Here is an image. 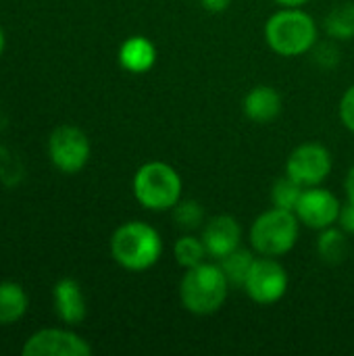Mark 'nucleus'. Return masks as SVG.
Segmentation results:
<instances>
[{"label":"nucleus","mask_w":354,"mask_h":356,"mask_svg":"<svg viewBox=\"0 0 354 356\" xmlns=\"http://www.w3.org/2000/svg\"><path fill=\"white\" fill-rule=\"evenodd\" d=\"M52 307L58 321H63L67 327H75L83 323L88 315V302L79 282L73 277L58 280L52 288Z\"/></svg>","instance_id":"12"},{"label":"nucleus","mask_w":354,"mask_h":356,"mask_svg":"<svg viewBox=\"0 0 354 356\" xmlns=\"http://www.w3.org/2000/svg\"><path fill=\"white\" fill-rule=\"evenodd\" d=\"M275 4H280V6H305V4H309L311 0H273Z\"/></svg>","instance_id":"27"},{"label":"nucleus","mask_w":354,"mask_h":356,"mask_svg":"<svg viewBox=\"0 0 354 356\" xmlns=\"http://www.w3.org/2000/svg\"><path fill=\"white\" fill-rule=\"evenodd\" d=\"M255 254H257L255 250H248V248L240 246L234 252H230L227 257H223L221 261H217L232 286H238V288L244 286L246 275H248V271H250V267H252V263L257 259Z\"/></svg>","instance_id":"19"},{"label":"nucleus","mask_w":354,"mask_h":356,"mask_svg":"<svg viewBox=\"0 0 354 356\" xmlns=\"http://www.w3.org/2000/svg\"><path fill=\"white\" fill-rule=\"evenodd\" d=\"M282 106H284L282 94L273 86H265V83L250 88L242 100L244 117L259 125L275 121L282 113Z\"/></svg>","instance_id":"13"},{"label":"nucleus","mask_w":354,"mask_h":356,"mask_svg":"<svg viewBox=\"0 0 354 356\" xmlns=\"http://www.w3.org/2000/svg\"><path fill=\"white\" fill-rule=\"evenodd\" d=\"M338 115H340L342 125H344L351 134H354V83L342 94L340 106H338Z\"/></svg>","instance_id":"22"},{"label":"nucleus","mask_w":354,"mask_h":356,"mask_svg":"<svg viewBox=\"0 0 354 356\" xmlns=\"http://www.w3.org/2000/svg\"><path fill=\"white\" fill-rule=\"evenodd\" d=\"M29 309L27 292L17 282H0V327L19 323Z\"/></svg>","instance_id":"15"},{"label":"nucleus","mask_w":354,"mask_h":356,"mask_svg":"<svg viewBox=\"0 0 354 356\" xmlns=\"http://www.w3.org/2000/svg\"><path fill=\"white\" fill-rule=\"evenodd\" d=\"M230 4H232V0H200V6L207 13H213V15L225 13L230 8Z\"/></svg>","instance_id":"25"},{"label":"nucleus","mask_w":354,"mask_h":356,"mask_svg":"<svg viewBox=\"0 0 354 356\" xmlns=\"http://www.w3.org/2000/svg\"><path fill=\"white\" fill-rule=\"evenodd\" d=\"M23 356H90L92 346L79 334L65 327H46L31 334L23 348Z\"/></svg>","instance_id":"9"},{"label":"nucleus","mask_w":354,"mask_h":356,"mask_svg":"<svg viewBox=\"0 0 354 356\" xmlns=\"http://www.w3.org/2000/svg\"><path fill=\"white\" fill-rule=\"evenodd\" d=\"M267 46L286 58L311 52L319 42L317 21L303 6H282L265 21Z\"/></svg>","instance_id":"1"},{"label":"nucleus","mask_w":354,"mask_h":356,"mask_svg":"<svg viewBox=\"0 0 354 356\" xmlns=\"http://www.w3.org/2000/svg\"><path fill=\"white\" fill-rule=\"evenodd\" d=\"M230 280L225 277L221 265L215 263H200L192 269H186L182 282H179V302L182 307L196 315L207 317L221 311L230 296Z\"/></svg>","instance_id":"3"},{"label":"nucleus","mask_w":354,"mask_h":356,"mask_svg":"<svg viewBox=\"0 0 354 356\" xmlns=\"http://www.w3.org/2000/svg\"><path fill=\"white\" fill-rule=\"evenodd\" d=\"M338 225L346 232L354 236V204L346 200V204H342L340 209V217H338Z\"/></svg>","instance_id":"24"},{"label":"nucleus","mask_w":354,"mask_h":356,"mask_svg":"<svg viewBox=\"0 0 354 356\" xmlns=\"http://www.w3.org/2000/svg\"><path fill=\"white\" fill-rule=\"evenodd\" d=\"M117 58H119L121 69H125L127 73H134V75H142L154 67L156 46L146 35H129L119 46Z\"/></svg>","instance_id":"14"},{"label":"nucleus","mask_w":354,"mask_h":356,"mask_svg":"<svg viewBox=\"0 0 354 356\" xmlns=\"http://www.w3.org/2000/svg\"><path fill=\"white\" fill-rule=\"evenodd\" d=\"M4 46H6V38H4L2 27H0V56H2V52H4Z\"/></svg>","instance_id":"28"},{"label":"nucleus","mask_w":354,"mask_h":356,"mask_svg":"<svg viewBox=\"0 0 354 356\" xmlns=\"http://www.w3.org/2000/svg\"><path fill=\"white\" fill-rule=\"evenodd\" d=\"M344 192H346V200L354 204V165L348 169V173L344 177Z\"/></svg>","instance_id":"26"},{"label":"nucleus","mask_w":354,"mask_h":356,"mask_svg":"<svg viewBox=\"0 0 354 356\" xmlns=\"http://www.w3.org/2000/svg\"><path fill=\"white\" fill-rule=\"evenodd\" d=\"M113 261L131 273L152 269L163 257V238L146 221L121 223L108 242Z\"/></svg>","instance_id":"2"},{"label":"nucleus","mask_w":354,"mask_h":356,"mask_svg":"<svg viewBox=\"0 0 354 356\" xmlns=\"http://www.w3.org/2000/svg\"><path fill=\"white\" fill-rule=\"evenodd\" d=\"M92 154L90 138L75 125H58L48 136V156L54 169L65 175L79 173Z\"/></svg>","instance_id":"7"},{"label":"nucleus","mask_w":354,"mask_h":356,"mask_svg":"<svg viewBox=\"0 0 354 356\" xmlns=\"http://www.w3.org/2000/svg\"><path fill=\"white\" fill-rule=\"evenodd\" d=\"M317 254L328 265H340L348 254L346 232L340 225L338 227L332 225L328 229H321L319 238H317Z\"/></svg>","instance_id":"16"},{"label":"nucleus","mask_w":354,"mask_h":356,"mask_svg":"<svg viewBox=\"0 0 354 356\" xmlns=\"http://www.w3.org/2000/svg\"><path fill=\"white\" fill-rule=\"evenodd\" d=\"M332 169H334L332 152L319 142L298 144L286 161V175H290L303 188L321 186L330 177Z\"/></svg>","instance_id":"8"},{"label":"nucleus","mask_w":354,"mask_h":356,"mask_svg":"<svg viewBox=\"0 0 354 356\" xmlns=\"http://www.w3.org/2000/svg\"><path fill=\"white\" fill-rule=\"evenodd\" d=\"M288 284H290V277H288L286 267L280 263V259L257 254L242 290L255 305L271 307L286 296Z\"/></svg>","instance_id":"6"},{"label":"nucleus","mask_w":354,"mask_h":356,"mask_svg":"<svg viewBox=\"0 0 354 356\" xmlns=\"http://www.w3.org/2000/svg\"><path fill=\"white\" fill-rule=\"evenodd\" d=\"M303 223L298 221L294 211H284L277 207H271L263 211L250 225L248 242L250 248L259 257H273L282 259L298 242Z\"/></svg>","instance_id":"5"},{"label":"nucleus","mask_w":354,"mask_h":356,"mask_svg":"<svg viewBox=\"0 0 354 356\" xmlns=\"http://www.w3.org/2000/svg\"><path fill=\"white\" fill-rule=\"evenodd\" d=\"M340 209L342 202L332 190L323 186H313V188H305L294 213L305 227L321 232L338 223Z\"/></svg>","instance_id":"10"},{"label":"nucleus","mask_w":354,"mask_h":356,"mask_svg":"<svg viewBox=\"0 0 354 356\" xmlns=\"http://www.w3.org/2000/svg\"><path fill=\"white\" fill-rule=\"evenodd\" d=\"M313 50H315V60L321 67H334V65H338L340 52H338V48L332 42H325V44H319L317 42V46Z\"/></svg>","instance_id":"23"},{"label":"nucleus","mask_w":354,"mask_h":356,"mask_svg":"<svg viewBox=\"0 0 354 356\" xmlns=\"http://www.w3.org/2000/svg\"><path fill=\"white\" fill-rule=\"evenodd\" d=\"M136 202L152 213H167L179 200L184 192L182 175L175 167L165 161H148L144 163L131 181Z\"/></svg>","instance_id":"4"},{"label":"nucleus","mask_w":354,"mask_h":356,"mask_svg":"<svg viewBox=\"0 0 354 356\" xmlns=\"http://www.w3.org/2000/svg\"><path fill=\"white\" fill-rule=\"evenodd\" d=\"M325 33L330 35V40H338V42H346L354 38V2L340 4L336 8H332L323 21Z\"/></svg>","instance_id":"18"},{"label":"nucleus","mask_w":354,"mask_h":356,"mask_svg":"<svg viewBox=\"0 0 354 356\" xmlns=\"http://www.w3.org/2000/svg\"><path fill=\"white\" fill-rule=\"evenodd\" d=\"M173 257L175 263L186 271L192 269L200 263H204L209 259V252L204 248V242L200 236H194L190 232H186L184 236H179L173 244Z\"/></svg>","instance_id":"17"},{"label":"nucleus","mask_w":354,"mask_h":356,"mask_svg":"<svg viewBox=\"0 0 354 356\" xmlns=\"http://www.w3.org/2000/svg\"><path fill=\"white\" fill-rule=\"evenodd\" d=\"M303 192H305V188L298 181H294L290 175H284L271 188V204L277 209H284V211H294Z\"/></svg>","instance_id":"21"},{"label":"nucleus","mask_w":354,"mask_h":356,"mask_svg":"<svg viewBox=\"0 0 354 356\" xmlns=\"http://www.w3.org/2000/svg\"><path fill=\"white\" fill-rule=\"evenodd\" d=\"M200 238L204 242L209 259L221 261L223 257H227L230 252L240 248L242 227H240L238 219L232 215H215V217L207 219V223L202 225Z\"/></svg>","instance_id":"11"},{"label":"nucleus","mask_w":354,"mask_h":356,"mask_svg":"<svg viewBox=\"0 0 354 356\" xmlns=\"http://www.w3.org/2000/svg\"><path fill=\"white\" fill-rule=\"evenodd\" d=\"M173 221L175 225L182 229V232H196V229H202V225L207 223V215H204V209L198 200L194 198H182L173 209Z\"/></svg>","instance_id":"20"}]
</instances>
